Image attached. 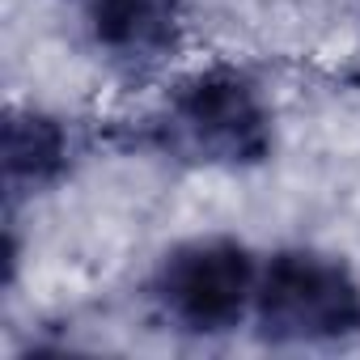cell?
I'll return each mask as SVG.
<instances>
[{
	"instance_id": "cell-1",
	"label": "cell",
	"mask_w": 360,
	"mask_h": 360,
	"mask_svg": "<svg viewBox=\"0 0 360 360\" xmlns=\"http://www.w3.org/2000/svg\"><path fill=\"white\" fill-rule=\"evenodd\" d=\"M140 144L191 169H255L276 148L271 102L246 68L212 64L165 94L144 119Z\"/></svg>"
},
{
	"instance_id": "cell-2",
	"label": "cell",
	"mask_w": 360,
	"mask_h": 360,
	"mask_svg": "<svg viewBox=\"0 0 360 360\" xmlns=\"http://www.w3.org/2000/svg\"><path fill=\"white\" fill-rule=\"evenodd\" d=\"M255 330L271 347H330L360 335V280L326 250L284 246L263 259Z\"/></svg>"
},
{
	"instance_id": "cell-3",
	"label": "cell",
	"mask_w": 360,
	"mask_h": 360,
	"mask_svg": "<svg viewBox=\"0 0 360 360\" xmlns=\"http://www.w3.org/2000/svg\"><path fill=\"white\" fill-rule=\"evenodd\" d=\"M259 267L263 263L238 238H191L161 255L148 276V301L165 326L217 339L250 318Z\"/></svg>"
},
{
	"instance_id": "cell-4",
	"label": "cell",
	"mask_w": 360,
	"mask_h": 360,
	"mask_svg": "<svg viewBox=\"0 0 360 360\" xmlns=\"http://www.w3.org/2000/svg\"><path fill=\"white\" fill-rule=\"evenodd\" d=\"M98 51L123 68H153L178 47L183 0H85Z\"/></svg>"
},
{
	"instance_id": "cell-5",
	"label": "cell",
	"mask_w": 360,
	"mask_h": 360,
	"mask_svg": "<svg viewBox=\"0 0 360 360\" xmlns=\"http://www.w3.org/2000/svg\"><path fill=\"white\" fill-rule=\"evenodd\" d=\"M72 165V131L43 110H9L5 119V191H47Z\"/></svg>"
}]
</instances>
